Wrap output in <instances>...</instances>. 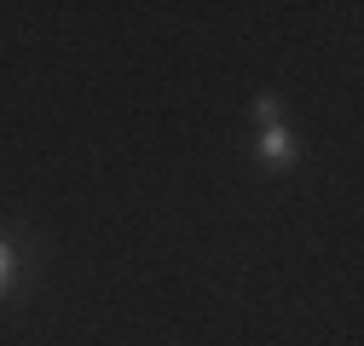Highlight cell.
<instances>
[{
	"mask_svg": "<svg viewBox=\"0 0 364 346\" xmlns=\"http://www.w3.org/2000/svg\"><path fill=\"white\" fill-rule=\"evenodd\" d=\"M260 162H266V167H295V162H301V145H295V133H289L284 121L260 133Z\"/></svg>",
	"mask_w": 364,
	"mask_h": 346,
	"instance_id": "obj_1",
	"label": "cell"
},
{
	"mask_svg": "<svg viewBox=\"0 0 364 346\" xmlns=\"http://www.w3.org/2000/svg\"><path fill=\"white\" fill-rule=\"evenodd\" d=\"M12 277H18V248H12L6 237H0V294L12 289Z\"/></svg>",
	"mask_w": 364,
	"mask_h": 346,
	"instance_id": "obj_2",
	"label": "cell"
},
{
	"mask_svg": "<svg viewBox=\"0 0 364 346\" xmlns=\"http://www.w3.org/2000/svg\"><path fill=\"white\" fill-rule=\"evenodd\" d=\"M255 116H260V127H278V93H260L255 99Z\"/></svg>",
	"mask_w": 364,
	"mask_h": 346,
	"instance_id": "obj_3",
	"label": "cell"
}]
</instances>
